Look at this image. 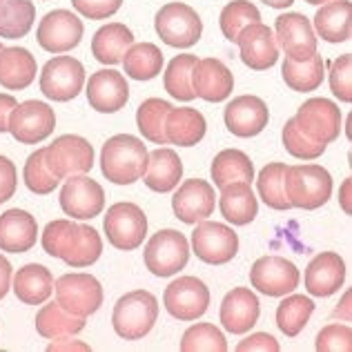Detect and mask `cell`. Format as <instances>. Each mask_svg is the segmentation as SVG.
Instances as JSON below:
<instances>
[{
	"instance_id": "6da1fadb",
	"label": "cell",
	"mask_w": 352,
	"mask_h": 352,
	"mask_svg": "<svg viewBox=\"0 0 352 352\" xmlns=\"http://www.w3.org/2000/svg\"><path fill=\"white\" fill-rule=\"evenodd\" d=\"M41 245L50 256L63 258L69 267H76V270L94 265L103 252V241H100L96 230L69 219L50 221L43 230Z\"/></svg>"
},
{
	"instance_id": "7a4b0ae2",
	"label": "cell",
	"mask_w": 352,
	"mask_h": 352,
	"mask_svg": "<svg viewBox=\"0 0 352 352\" xmlns=\"http://www.w3.org/2000/svg\"><path fill=\"white\" fill-rule=\"evenodd\" d=\"M150 161L145 143L132 134H116L103 145L100 170L105 179L116 185H132L143 179Z\"/></svg>"
},
{
	"instance_id": "3957f363",
	"label": "cell",
	"mask_w": 352,
	"mask_h": 352,
	"mask_svg": "<svg viewBox=\"0 0 352 352\" xmlns=\"http://www.w3.org/2000/svg\"><path fill=\"white\" fill-rule=\"evenodd\" d=\"M283 192L290 201V208L317 210L326 206L332 194V176L317 163L308 165H285L283 172Z\"/></svg>"
},
{
	"instance_id": "277c9868",
	"label": "cell",
	"mask_w": 352,
	"mask_h": 352,
	"mask_svg": "<svg viewBox=\"0 0 352 352\" xmlns=\"http://www.w3.org/2000/svg\"><path fill=\"white\" fill-rule=\"evenodd\" d=\"M159 319V301L147 290H134L123 294L114 305L112 326L120 339L138 341L154 328Z\"/></svg>"
},
{
	"instance_id": "5b68a950",
	"label": "cell",
	"mask_w": 352,
	"mask_h": 352,
	"mask_svg": "<svg viewBox=\"0 0 352 352\" xmlns=\"http://www.w3.org/2000/svg\"><path fill=\"white\" fill-rule=\"evenodd\" d=\"M154 30L161 36V41L170 47L188 50L197 45L203 34V23L197 14L185 3H168L163 5L154 18Z\"/></svg>"
},
{
	"instance_id": "8992f818",
	"label": "cell",
	"mask_w": 352,
	"mask_h": 352,
	"mask_svg": "<svg viewBox=\"0 0 352 352\" xmlns=\"http://www.w3.org/2000/svg\"><path fill=\"white\" fill-rule=\"evenodd\" d=\"M145 267L154 276H172L190 261V243L179 230H161L145 245Z\"/></svg>"
},
{
	"instance_id": "52a82bcc",
	"label": "cell",
	"mask_w": 352,
	"mask_h": 352,
	"mask_svg": "<svg viewBox=\"0 0 352 352\" xmlns=\"http://www.w3.org/2000/svg\"><path fill=\"white\" fill-rule=\"evenodd\" d=\"M45 163L60 181L74 174H87L94 165V147L78 134H63L45 147Z\"/></svg>"
},
{
	"instance_id": "ba28073f",
	"label": "cell",
	"mask_w": 352,
	"mask_h": 352,
	"mask_svg": "<svg viewBox=\"0 0 352 352\" xmlns=\"http://www.w3.org/2000/svg\"><path fill=\"white\" fill-rule=\"evenodd\" d=\"M147 234V217L136 203L120 201L114 203L105 214V236L109 245L116 250H136L145 241Z\"/></svg>"
},
{
	"instance_id": "9c48e42d",
	"label": "cell",
	"mask_w": 352,
	"mask_h": 352,
	"mask_svg": "<svg viewBox=\"0 0 352 352\" xmlns=\"http://www.w3.org/2000/svg\"><path fill=\"white\" fill-rule=\"evenodd\" d=\"M54 290H56V301L76 317L87 319L103 305V288L98 279L85 272L63 274L54 283Z\"/></svg>"
},
{
	"instance_id": "30bf717a",
	"label": "cell",
	"mask_w": 352,
	"mask_h": 352,
	"mask_svg": "<svg viewBox=\"0 0 352 352\" xmlns=\"http://www.w3.org/2000/svg\"><path fill=\"white\" fill-rule=\"evenodd\" d=\"M192 250L203 263L226 265L239 252V236L232 228L203 219L192 232Z\"/></svg>"
},
{
	"instance_id": "8fae6325",
	"label": "cell",
	"mask_w": 352,
	"mask_h": 352,
	"mask_svg": "<svg viewBox=\"0 0 352 352\" xmlns=\"http://www.w3.org/2000/svg\"><path fill=\"white\" fill-rule=\"evenodd\" d=\"M85 85V67L74 56H56L45 63L41 74V91L50 100L67 103L76 98Z\"/></svg>"
},
{
	"instance_id": "7c38bea8",
	"label": "cell",
	"mask_w": 352,
	"mask_h": 352,
	"mask_svg": "<svg viewBox=\"0 0 352 352\" xmlns=\"http://www.w3.org/2000/svg\"><path fill=\"white\" fill-rule=\"evenodd\" d=\"M56 127V114L47 103L41 100H25L18 103L9 116V132L23 145H38L52 136Z\"/></svg>"
},
{
	"instance_id": "4fadbf2b",
	"label": "cell",
	"mask_w": 352,
	"mask_h": 352,
	"mask_svg": "<svg viewBox=\"0 0 352 352\" xmlns=\"http://www.w3.org/2000/svg\"><path fill=\"white\" fill-rule=\"evenodd\" d=\"M294 123L312 141L328 145L341 134V109L328 98H310L299 107Z\"/></svg>"
},
{
	"instance_id": "5bb4252c",
	"label": "cell",
	"mask_w": 352,
	"mask_h": 352,
	"mask_svg": "<svg viewBox=\"0 0 352 352\" xmlns=\"http://www.w3.org/2000/svg\"><path fill=\"white\" fill-rule=\"evenodd\" d=\"M163 303L174 319L197 321L210 305V290L197 276H181L165 288Z\"/></svg>"
},
{
	"instance_id": "9a60e30c",
	"label": "cell",
	"mask_w": 352,
	"mask_h": 352,
	"mask_svg": "<svg viewBox=\"0 0 352 352\" xmlns=\"http://www.w3.org/2000/svg\"><path fill=\"white\" fill-rule=\"evenodd\" d=\"M82 32H85V27L76 14L69 9H56V12L43 16L38 32H36V41L45 52L65 54L80 43Z\"/></svg>"
},
{
	"instance_id": "2e32d148",
	"label": "cell",
	"mask_w": 352,
	"mask_h": 352,
	"mask_svg": "<svg viewBox=\"0 0 352 352\" xmlns=\"http://www.w3.org/2000/svg\"><path fill=\"white\" fill-rule=\"evenodd\" d=\"M105 208V190L85 174H74L60 190V210L72 219H94Z\"/></svg>"
},
{
	"instance_id": "e0dca14e",
	"label": "cell",
	"mask_w": 352,
	"mask_h": 352,
	"mask_svg": "<svg viewBox=\"0 0 352 352\" xmlns=\"http://www.w3.org/2000/svg\"><path fill=\"white\" fill-rule=\"evenodd\" d=\"M252 288L265 296H285L290 294L301 281V274L296 265L283 256H261L256 258L250 270Z\"/></svg>"
},
{
	"instance_id": "ac0fdd59",
	"label": "cell",
	"mask_w": 352,
	"mask_h": 352,
	"mask_svg": "<svg viewBox=\"0 0 352 352\" xmlns=\"http://www.w3.org/2000/svg\"><path fill=\"white\" fill-rule=\"evenodd\" d=\"M276 45L285 52V58L305 60L317 52V36L303 14H281L274 23Z\"/></svg>"
},
{
	"instance_id": "d6986e66",
	"label": "cell",
	"mask_w": 352,
	"mask_h": 352,
	"mask_svg": "<svg viewBox=\"0 0 352 352\" xmlns=\"http://www.w3.org/2000/svg\"><path fill=\"white\" fill-rule=\"evenodd\" d=\"M214 206H217L214 188L203 179H190L181 183V188L176 190L172 197L174 217L190 226L212 217Z\"/></svg>"
},
{
	"instance_id": "ffe728a7",
	"label": "cell",
	"mask_w": 352,
	"mask_h": 352,
	"mask_svg": "<svg viewBox=\"0 0 352 352\" xmlns=\"http://www.w3.org/2000/svg\"><path fill=\"white\" fill-rule=\"evenodd\" d=\"M236 45L241 50V60L250 69L265 72L279 60V45H276L274 32L263 23H252L241 30Z\"/></svg>"
},
{
	"instance_id": "44dd1931",
	"label": "cell",
	"mask_w": 352,
	"mask_h": 352,
	"mask_svg": "<svg viewBox=\"0 0 352 352\" xmlns=\"http://www.w3.org/2000/svg\"><path fill=\"white\" fill-rule=\"evenodd\" d=\"M226 127L239 138H252L261 134L270 120V109L258 96H236L223 112Z\"/></svg>"
},
{
	"instance_id": "7402d4cb",
	"label": "cell",
	"mask_w": 352,
	"mask_h": 352,
	"mask_svg": "<svg viewBox=\"0 0 352 352\" xmlns=\"http://www.w3.org/2000/svg\"><path fill=\"white\" fill-rule=\"evenodd\" d=\"M87 100L100 114H114L129 100V85L116 69H100L91 74L87 82Z\"/></svg>"
},
{
	"instance_id": "603a6c76",
	"label": "cell",
	"mask_w": 352,
	"mask_h": 352,
	"mask_svg": "<svg viewBox=\"0 0 352 352\" xmlns=\"http://www.w3.org/2000/svg\"><path fill=\"white\" fill-rule=\"evenodd\" d=\"M261 314V303H258L256 294L250 288H234L226 294L223 303H221V326L232 335H245L252 330Z\"/></svg>"
},
{
	"instance_id": "cb8c5ba5",
	"label": "cell",
	"mask_w": 352,
	"mask_h": 352,
	"mask_svg": "<svg viewBox=\"0 0 352 352\" xmlns=\"http://www.w3.org/2000/svg\"><path fill=\"white\" fill-rule=\"evenodd\" d=\"M192 87L197 96L208 103H221L234 89V74L219 58L197 60L192 69Z\"/></svg>"
},
{
	"instance_id": "d4e9b609",
	"label": "cell",
	"mask_w": 352,
	"mask_h": 352,
	"mask_svg": "<svg viewBox=\"0 0 352 352\" xmlns=\"http://www.w3.org/2000/svg\"><path fill=\"white\" fill-rule=\"evenodd\" d=\"M38 241V223L21 208L7 210L0 217V250L12 254L30 252Z\"/></svg>"
},
{
	"instance_id": "484cf974",
	"label": "cell",
	"mask_w": 352,
	"mask_h": 352,
	"mask_svg": "<svg viewBox=\"0 0 352 352\" xmlns=\"http://www.w3.org/2000/svg\"><path fill=\"white\" fill-rule=\"evenodd\" d=\"M346 281V263L337 252H321L305 267V290L312 296L335 294Z\"/></svg>"
},
{
	"instance_id": "4316f807",
	"label": "cell",
	"mask_w": 352,
	"mask_h": 352,
	"mask_svg": "<svg viewBox=\"0 0 352 352\" xmlns=\"http://www.w3.org/2000/svg\"><path fill=\"white\" fill-rule=\"evenodd\" d=\"M38 74V65L25 47H3L0 50V85L9 91L27 89Z\"/></svg>"
},
{
	"instance_id": "83f0119b",
	"label": "cell",
	"mask_w": 352,
	"mask_h": 352,
	"mask_svg": "<svg viewBox=\"0 0 352 352\" xmlns=\"http://www.w3.org/2000/svg\"><path fill=\"white\" fill-rule=\"evenodd\" d=\"M208 132L206 116L192 107H172L165 116V136L168 143L181 147H194Z\"/></svg>"
},
{
	"instance_id": "f1b7e54d",
	"label": "cell",
	"mask_w": 352,
	"mask_h": 352,
	"mask_svg": "<svg viewBox=\"0 0 352 352\" xmlns=\"http://www.w3.org/2000/svg\"><path fill=\"white\" fill-rule=\"evenodd\" d=\"M183 176V163L179 154L170 147H159V150L150 152V161H147V170L143 174V183L152 192H172L176 185L181 183Z\"/></svg>"
},
{
	"instance_id": "f546056e",
	"label": "cell",
	"mask_w": 352,
	"mask_h": 352,
	"mask_svg": "<svg viewBox=\"0 0 352 352\" xmlns=\"http://www.w3.org/2000/svg\"><path fill=\"white\" fill-rule=\"evenodd\" d=\"M221 214L232 226H248L258 214V201L250 183H230L221 188Z\"/></svg>"
},
{
	"instance_id": "4dcf8cb0",
	"label": "cell",
	"mask_w": 352,
	"mask_h": 352,
	"mask_svg": "<svg viewBox=\"0 0 352 352\" xmlns=\"http://www.w3.org/2000/svg\"><path fill=\"white\" fill-rule=\"evenodd\" d=\"M314 30L328 43H346L352 32V3L350 0H330L314 16Z\"/></svg>"
},
{
	"instance_id": "1f68e13d",
	"label": "cell",
	"mask_w": 352,
	"mask_h": 352,
	"mask_svg": "<svg viewBox=\"0 0 352 352\" xmlns=\"http://www.w3.org/2000/svg\"><path fill=\"white\" fill-rule=\"evenodd\" d=\"M14 292L27 305H41L54 292V276L45 265L30 263L21 267L14 276Z\"/></svg>"
},
{
	"instance_id": "d6a6232c",
	"label": "cell",
	"mask_w": 352,
	"mask_h": 352,
	"mask_svg": "<svg viewBox=\"0 0 352 352\" xmlns=\"http://www.w3.org/2000/svg\"><path fill=\"white\" fill-rule=\"evenodd\" d=\"M132 43H134V34L127 25L109 23L94 34V38H91V54L103 65H118Z\"/></svg>"
},
{
	"instance_id": "836d02e7",
	"label": "cell",
	"mask_w": 352,
	"mask_h": 352,
	"mask_svg": "<svg viewBox=\"0 0 352 352\" xmlns=\"http://www.w3.org/2000/svg\"><path fill=\"white\" fill-rule=\"evenodd\" d=\"M85 328V317H76L63 308L58 301L43 305L36 314V330L45 339L74 337Z\"/></svg>"
},
{
	"instance_id": "e575fe53",
	"label": "cell",
	"mask_w": 352,
	"mask_h": 352,
	"mask_svg": "<svg viewBox=\"0 0 352 352\" xmlns=\"http://www.w3.org/2000/svg\"><path fill=\"white\" fill-rule=\"evenodd\" d=\"M326 78V60L317 52L305 60H283V80L292 91H314Z\"/></svg>"
},
{
	"instance_id": "d590c367",
	"label": "cell",
	"mask_w": 352,
	"mask_h": 352,
	"mask_svg": "<svg viewBox=\"0 0 352 352\" xmlns=\"http://www.w3.org/2000/svg\"><path fill=\"white\" fill-rule=\"evenodd\" d=\"M212 181L221 190L230 183H252L254 165L250 156L241 150H223L212 161Z\"/></svg>"
},
{
	"instance_id": "8d00e7d4",
	"label": "cell",
	"mask_w": 352,
	"mask_h": 352,
	"mask_svg": "<svg viewBox=\"0 0 352 352\" xmlns=\"http://www.w3.org/2000/svg\"><path fill=\"white\" fill-rule=\"evenodd\" d=\"M120 63L129 78L152 80L163 72V52L152 43H132Z\"/></svg>"
},
{
	"instance_id": "74e56055",
	"label": "cell",
	"mask_w": 352,
	"mask_h": 352,
	"mask_svg": "<svg viewBox=\"0 0 352 352\" xmlns=\"http://www.w3.org/2000/svg\"><path fill=\"white\" fill-rule=\"evenodd\" d=\"M36 21L32 0H0V38H25Z\"/></svg>"
},
{
	"instance_id": "f35d334b",
	"label": "cell",
	"mask_w": 352,
	"mask_h": 352,
	"mask_svg": "<svg viewBox=\"0 0 352 352\" xmlns=\"http://www.w3.org/2000/svg\"><path fill=\"white\" fill-rule=\"evenodd\" d=\"M197 60L199 56H194V54H181V56H174L170 60L168 69L163 74V85L172 98L185 100V103L197 98V91L192 87V69Z\"/></svg>"
},
{
	"instance_id": "ab89813d",
	"label": "cell",
	"mask_w": 352,
	"mask_h": 352,
	"mask_svg": "<svg viewBox=\"0 0 352 352\" xmlns=\"http://www.w3.org/2000/svg\"><path fill=\"white\" fill-rule=\"evenodd\" d=\"M314 312V301L305 294H290L276 308V326L285 337H296L308 326Z\"/></svg>"
},
{
	"instance_id": "60d3db41",
	"label": "cell",
	"mask_w": 352,
	"mask_h": 352,
	"mask_svg": "<svg viewBox=\"0 0 352 352\" xmlns=\"http://www.w3.org/2000/svg\"><path fill=\"white\" fill-rule=\"evenodd\" d=\"M172 109V105L163 98H147L141 103L136 112V125L141 134L154 145H168L165 136V116Z\"/></svg>"
},
{
	"instance_id": "b9f144b4",
	"label": "cell",
	"mask_w": 352,
	"mask_h": 352,
	"mask_svg": "<svg viewBox=\"0 0 352 352\" xmlns=\"http://www.w3.org/2000/svg\"><path fill=\"white\" fill-rule=\"evenodd\" d=\"M181 352H226L228 341L214 323H194L183 332Z\"/></svg>"
},
{
	"instance_id": "7bdbcfd3",
	"label": "cell",
	"mask_w": 352,
	"mask_h": 352,
	"mask_svg": "<svg viewBox=\"0 0 352 352\" xmlns=\"http://www.w3.org/2000/svg\"><path fill=\"white\" fill-rule=\"evenodd\" d=\"M283 172H285L283 163H270V165H265L256 179V190L261 201L267 208L279 210V212L290 210V201L285 199V192H283Z\"/></svg>"
},
{
	"instance_id": "ee69618b",
	"label": "cell",
	"mask_w": 352,
	"mask_h": 352,
	"mask_svg": "<svg viewBox=\"0 0 352 352\" xmlns=\"http://www.w3.org/2000/svg\"><path fill=\"white\" fill-rule=\"evenodd\" d=\"M252 23H261V12L252 3H248V0H232V3H228L223 12H221L219 21L221 32H223L230 43H236L241 30Z\"/></svg>"
},
{
	"instance_id": "f6af8a7d",
	"label": "cell",
	"mask_w": 352,
	"mask_h": 352,
	"mask_svg": "<svg viewBox=\"0 0 352 352\" xmlns=\"http://www.w3.org/2000/svg\"><path fill=\"white\" fill-rule=\"evenodd\" d=\"M23 179H25V185L27 190L34 192V194H52L56 190V185L60 183L58 176H54L47 168V163H45V147L41 150H36L30 159L25 163V170H23Z\"/></svg>"
},
{
	"instance_id": "bcb514c9",
	"label": "cell",
	"mask_w": 352,
	"mask_h": 352,
	"mask_svg": "<svg viewBox=\"0 0 352 352\" xmlns=\"http://www.w3.org/2000/svg\"><path fill=\"white\" fill-rule=\"evenodd\" d=\"M283 147L288 150V154L294 156V159L314 161L326 152L328 145H321L317 141H312V138H308L299 127H296L294 118H288V123L283 125Z\"/></svg>"
},
{
	"instance_id": "7dc6e473",
	"label": "cell",
	"mask_w": 352,
	"mask_h": 352,
	"mask_svg": "<svg viewBox=\"0 0 352 352\" xmlns=\"http://www.w3.org/2000/svg\"><path fill=\"white\" fill-rule=\"evenodd\" d=\"M330 89L339 100L352 103V54H344L330 63Z\"/></svg>"
},
{
	"instance_id": "c3c4849f",
	"label": "cell",
	"mask_w": 352,
	"mask_h": 352,
	"mask_svg": "<svg viewBox=\"0 0 352 352\" xmlns=\"http://www.w3.org/2000/svg\"><path fill=\"white\" fill-rule=\"evenodd\" d=\"M319 352H350L352 350V328L348 323H330L317 335Z\"/></svg>"
},
{
	"instance_id": "681fc988",
	"label": "cell",
	"mask_w": 352,
	"mask_h": 352,
	"mask_svg": "<svg viewBox=\"0 0 352 352\" xmlns=\"http://www.w3.org/2000/svg\"><path fill=\"white\" fill-rule=\"evenodd\" d=\"M72 5L89 21H107L109 16L118 12L123 0H72Z\"/></svg>"
},
{
	"instance_id": "f907efd6",
	"label": "cell",
	"mask_w": 352,
	"mask_h": 352,
	"mask_svg": "<svg viewBox=\"0 0 352 352\" xmlns=\"http://www.w3.org/2000/svg\"><path fill=\"white\" fill-rule=\"evenodd\" d=\"M16 185H18L16 165L9 161L7 156H0V203H5L14 197Z\"/></svg>"
},
{
	"instance_id": "816d5d0a",
	"label": "cell",
	"mask_w": 352,
	"mask_h": 352,
	"mask_svg": "<svg viewBox=\"0 0 352 352\" xmlns=\"http://www.w3.org/2000/svg\"><path fill=\"white\" fill-rule=\"evenodd\" d=\"M239 352H252V350H263V352H279V341L272 335H265V332H254L252 337H245L241 344L236 346Z\"/></svg>"
},
{
	"instance_id": "f5cc1de1",
	"label": "cell",
	"mask_w": 352,
	"mask_h": 352,
	"mask_svg": "<svg viewBox=\"0 0 352 352\" xmlns=\"http://www.w3.org/2000/svg\"><path fill=\"white\" fill-rule=\"evenodd\" d=\"M18 100L12 94H0V134L9 132V116L16 109Z\"/></svg>"
},
{
	"instance_id": "db71d44e",
	"label": "cell",
	"mask_w": 352,
	"mask_h": 352,
	"mask_svg": "<svg viewBox=\"0 0 352 352\" xmlns=\"http://www.w3.org/2000/svg\"><path fill=\"white\" fill-rule=\"evenodd\" d=\"M9 288H12V263L0 254V301L5 299Z\"/></svg>"
},
{
	"instance_id": "11a10c76",
	"label": "cell",
	"mask_w": 352,
	"mask_h": 352,
	"mask_svg": "<svg viewBox=\"0 0 352 352\" xmlns=\"http://www.w3.org/2000/svg\"><path fill=\"white\" fill-rule=\"evenodd\" d=\"M56 344H50L47 350L54 352V350H80V352H89V346L80 344L76 339H69V337H60V339H54Z\"/></svg>"
},
{
	"instance_id": "9f6ffc18",
	"label": "cell",
	"mask_w": 352,
	"mask_h": 352,
	"mask_svg": "<svg viewBox=\"0 0 352 352\" xmlns=\"http://www.w3.org/2000/svg\"><path fill=\"white\" fill-rule=\"evenodd\" d=\"M352 179H346L344 185H341V190H339V203H341V210L346 212V214H350L352 212Z\"/></svg>"
},
{
	"instance_id": "6f0895ef",
	"label": "cell",
	"mask_w": 352,
	"mask_h": 352,
	"mask_svg": "<svg viewBox=\"0 0 352 352\" xmlns=\"http://www.w3.org/2000/svg\"><path fill=\"white\" fill-rule=\"evenodd\" d=\"M335 319H344V321H350V292L344 294V299H341L337 303V308H335Z\"/></svg>"
},
{
	"instance_id": "680465c9",
	"label": "cell",
	"mask_w": 352,
	"mask_h": 352,
	"mask_svg": "<svg viewBox=\"0 0 352 352\" xmlns=\"http://www.w3.org/2000/svg\"><path fill=\"white\" fill-rule=\"evenodd\" d=\"M261 3H265L267 7H274V9H288L294 0H261Z\"/></svg>"
},
{
	"instance_id": "91938a15",
	"label": "cell",
	"mask_w": 352,
	"mask_h": 352,
	"mask_svg": "<svg viewBox=\"0 0 352 352\" xmlns=\"http://www.w3.org/2000/svg\"><path fill=\"white\" fill-rule=\"evenodd\" d=\"M308 5H323V3H330V0H305Z\"/></svg>"
},
{
	"instance_id": "94428289",
	"label": "cell",
	"mask_w": 352,
	"mask_h": 352,
	"mask_svg": "<svg viewBox=\"0 0 352 352\" xmlns=\"http://www.w3.org/2000/svg\"><path fill=\"white\" fill-rule=\"evenodd\" d=\"M0 50H3V43H0Z\"/></svg>"
}]
</instances>
